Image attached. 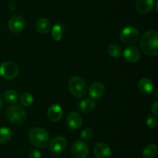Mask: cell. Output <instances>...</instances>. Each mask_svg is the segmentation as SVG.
<instances>
[{"mask_svg": "<svg viewBox=\"0 0 158 158\" xmlns=\"http://www.w3.org/2000/svg\"><path fill=\"white\" fill-rule=\"evenodd\" d=\"M157 147L154 143H150L143 150V158H154L157 156Z\"/></svg>", "mask_w": 158, "mask_h": 158, "instance_id": "obj_19", "label": "cell"}, {"mask_svg": "<svg viewBox=\"0 0 158 158\" xmlns=\"http://www.w3.org/2000/svg\"><path fill=\"white\" fill-rule=\"evenodd\" d=\"M20 102H21L23 106H29L33 102V96L30 93H24L20 97Z\"/></svg>", "mask_w": 158, "mask_h": 158, "instance_id": "obj_24", "label": "cell"}, {"mask_svg": "<svg viewBox=\"0 0 158 158\" xmlns=\"http://www.w3.org/2000/svg\"><path fill=\"white\" fill-rule=\"evenodd\" d=\"M67 125L71 129L76 130L80 129L83 124V119L82 116L77 112H72L69 113L66 118Z\"/></svg>", "mask_w": 158, "mask_h": 158, "instance_id": "obj_12", "label": "cell"}, {"mask_svg": "<svg viewBox=\"0 0 158 158\" xmlns=\"http://www.w3.org/2000/svg\"><path fill=\"white\" fill-rule=\"evenodd\" d=\"M6 116L12 123L21 124L26 121V112L20 105H13L7 109Z\"/></svg>", "mask_w": 158, "mask_h": 158, "instance_id": "obj_4", "label": "cell"}, {"mask_svg": "<svg viewBox=\"0 0 158 158\" xmlns=\"http://www.w3.org/2000/svg\"><path fill=\"white\" fill-rule=\"evenodd\" d=\"M71 153L75 158H86L89 153L87 143L83 140H77L73 143Z\"/></svg>", "mask_w": 158, "mask_h": 158, "instance_id": "obj_7", "label": "cell"}, {"mask_svg": "<svg viewBox=\"0 0 158 158\" xmlns=\"http://www.w3.org/2000/svg\"><path fill=\"white\" fill-rule=\"evenodd\" d=\"M123 57L130 63H136L141 58V54L136 46H127L123 51Z\"/></svg>", "mask_w": 158, "mask_h": 158, "instance_id": "obj_10", "label": "cell"}, {"mask_svg": "<svg viewBox=\"0 0 158 158\" xmlns=\"http://www.w3.org/2000/svg\"><path fill=\"white\" fill-rule=\"evenodd\" d=\"M12 136V132L8 127H1L0 128V144L7 143Z\"/></svg>", "mask_w": 158, "mask_h": 158, "instance_id": "obj_21", "label": "cell"}, {"mask_svg": "<svg viewBox=\"0 0 158 158\" xmlns=\"http://www.w3.org/2000/svg\"><path fill=\"white\" fill-rule=\"evenodd\" d=\"M63 116V108L57 104H52L47 110V116L52 122H58Z\"/></svg>", "mask_w": 158, "mask_h": 158, "instance_id": "obj_13", "label": "cell"}, {"mask_svg": "<svg viewBox=\"0 0 158 158\" xmlns=\"http://www.w3.org/2000/svg\"><path fill=\"white\" fill-rule=\"evenodd\" d=\"M154 6V0H137L136 2V9L141 14H148L151 12Z\"/></svg>", "mask_w": 158, "mask_h": 158, "instance_id": "obj_15", "label": "cell"}, {"mask_svg": "<svg viewBox=\"0 0 158 158\" xmlns=\"http://www.w3.org/2000/svg\"><path fill=\"white\" fill-rule=\"evenodd\" d=\"M29 137L31 143L36 147L45 148L49 141V134L46 129L40 127H35L29 131Z\"/></svg>", "mask_w": 158, "mask_h": 158, "instance_id": "obj_2", "label": "cell"}, {"mask_svg": "<svg viewBox=\"0 0 158 158\" xmlns=\"http://www.w3.org/2000/svg\"><path fill=\"white\" fill-rule=\"evenodd\" d=\"M138 89L142 94L149 95L154 91V84L149 78H142L138 82Z\"/></svg>", "mask_w": 158, "mask_h": 158, "instance_id": "obj_16", "label": "cell"}, {"mask_svg": "<svg viewBox=\"0 0 158 158\" xmlns=\"http://www.w3.org/2000/svg\"><path fill=\"white\" fill-rule=\"evenodd\" d=\"M18 65L12 61L3 62L0 65V75L6 79H14L19 74Z\"/></svg>", "mask_w": 158, "mask_h": 158, "instance_id": "obj_6", "label": "cell"}, {"mask_svg": "<svg viewBox=\"0 0 158 158\" xmlns=\"http://www.w3.org/2000/svg\"><path fill=\"white\" fill-rule=\"evenodd\" d=\"M3 96H4V99L8 103L14 104L19 100V94L15 90H6L4 94H3Z\"/></svg>", "mask_w": 158, "mask_h": 158, "instance_id": "obj_20", "label": "cell"}, {"mask_svg": "<svg viewBox=\"0 0 158 158\" xmlns=\"http://www.w3.org/2000/svg\"><path fill=\"white\" fill-rule=\"evenodd\" d=\"M29 158H42V154L39 150L33 149L29 152Z\"/></svg>", "mask_w": 158, "mask_h": 158, "instance_id": "obj_27", "label": "cell"}, {"mask_svg": "<svg viewBox=\"0 0 158 158\" xmlns=\"http://www.w3.org/2000/svg\"><path fill=\"white\" fill-rule=\"evenodd\" d=\"M96 103L93 99H86L80 103V109L84 113H89L94 110Z\"/></svg>", "mask_w": 158, "mask_h": 158, "instance_id": "obj_18", "label": "cell"}, {"mask_svg": "<svg viewBox=\"0 0 158 158\" xmlns=\"http://www.w3.org/2000/svg\"><path fill=\"white\" fill-rule=\"evenodd\" d=\"M63 37V28L60 25H55L52 28V37L56 41H60Z\"/></svg>", "mask_w": 158, "mask_h": 158, "instance_id": "obj_23", "label": "cell"}, {"mask_svg": "<svg viewBox=\"0 0 158 158\" xmlns=\"http://www.w3.org/2000/svg\"><path fill=\"white\" fill-rule=\"evenodd\" d=\"M68 87L71 94L77 98L83 97L88 90L87 84L82 77L73 76L68 82Z\"/></svg>", "mask_w": 158, "mask_h": 158, "instance_id": "obj_3", "label": "cell"}, {"mask_svg": "<svg viewBox=\"0 0 158 158\" xmlns=\"http://www.w3.org/2000/svg\"><path fill=\"white\" fill-rule=\"evenodd\" d=\"M140 45L142 50L148 56L158 54V33L157 31L148 30L140 37Z\"/></svg>", "mask_w": 158, "mask_h": 158, "instance_id": "obj_1", "label": "cell"}, {"mask_svg": "<svg viewBox=\"0 0 158 158\" xmlns=\"http://www.w3.org/2000/svg\"><path fill=\"white\" fill-rule=\"evenodd\" d=\"M89 158H94V157H89Z\"/></svg>", "mask_w": 158, "mask_h": 158, "instance_id": "obj_30", "label": "cell"}, {"mask_svg": "<svg viewBox=\"0 0 158 158\" xmlns=\"http://www.w3.org/2000/svg\"><path fill=\"white\" fill-rule=\"evenodd\" d=\"M94 136V132L92 131V129L89 128L85 129L84 130L82 131V133H80V137L83 139V140H88V139H91Z\"/></svg>", "mask_w": 158, "mask_h": 158, "instance_id": "obj_26", "label": "cell"}, {"mask_svg": "<svg viewBox=\"0 0 158 158\" xmlns=\"http://www.w3.org/2000/svg\"><path fill=\"white\" fill-rule=\"evenodd\" d=\"M2 107V99H0V109H1Z\"/></svg>", "mask_w": 158, "mask_h": 158, "instance_id": "obj_29", "label": "cell"}, {"mask_svg": "<svg viewBox=\"0 0 158 158\" xmlns=\"http://www.w3.org/2000/svg\"><path fill=\"white\" fill-rule=\"evenodd\" d=\"M120 40L123 43L127 45L137 43L140 37V33L137 28L134 26H127L120 32Z\"/></svg>", "mask_w": 158, "mask_h": 158, "instance_id": "obj_5", "label": "cell"}, {"mask_svg": "<svg viewBox=\"0 0 158 158\" xmlns=\"http://www.w3.org/2000/svg\"><path fill=\"white\" fill-rule=\"evenodd\" d=\"M151 109H152L153 113L154 114V116H157L158 115V102L156 101L154 104H153L152 107H151Z\"/></svg>", "mask_w": 158, "mask_h": 158, "instance_id": "obj_28", "label": "cell"}, {"mask_svg": "<svg viewBox=\"0 0 158 158\" xmlns=\"http://www.w3.org/2000/svg\"><path fill=\"white\" fill-rule=\"evenodd\" d=\"M107 52L111 57H114V58H117V57H120V55H121V47L118 44L113 43V44H110L108 46Z\"/></svg>", "mask_w": 158, "mask_h": 158, "instance_id": "obj_22", "label": "cell"}, {"mask_svg": "<svg viewBox=\"0 0 158 158\" xmlns=\"http://www.w3.org/2000/svg\"><path fill=\"white\" fill-rule=\"evenodd\" d=\"M94 153L96 158H110L112 156L111 149L104 143H99L94 147Z\"/></svg>", "mask_w": 158, "mask_h": 158, "instance_id": "obj_11", "label": "cell"}, {"mask_svg": "<svg viewBox=\"0 0 158 158\" xmlns=\"http://www.w3.org/2000/svg\"><path fill=\"white\" fill-rule=\"evenodd\" d=\"M67 142L66 139L62 136H57L52 138V140L49 142V150L55 153H61L66 147Z\"/></svg>", "mask_w": 158, "mask_h": 158, "instance_id": "obj_9", "label": "cell"}, {"mask_svg": "<svg viewBox=\"0 0 158 158\" xmlns=\"http://www.w3.org/2000/svg\"><path fill=\"white\" fill-rule=\"evenodd\" d=\"M105 86L102 82L97 81L90 85L89 89V96L93 99H100L104 94Z\"/></svg>", "mask_w": 158, "mask_h": 158, "instance_id": "obj_14", "label": "cell"}, {"mask_svg": "<svg viewBox=\"0 0 158 158\" xmlns=\"http://www.w3.org/2000/svg\"><path fill=\"white\" fill-rule=\"evenodd\" d=\"M8 26L10 31L15 33H21L26 26V21L24 18L20 15H13L8 22Z\"/></svg>", "mask_w": 158, "mask_h": 158, "instance_id": "obj_8", "label": "cell"}, {"mask_svg": "<svg viewBox=\"0 0 158 158\" xmlns=\"http://www.w3.org/2000/svg\"><path fill=\"white\" fill-rule=\"evenodd\" d=\"M146 123L150 128L154 129L157 125V119L155 116H152V115H149L146 119Z\"/></svg>", "mask_w": 158, "mask_h": 158, "instance_id": "obj_25", "label": "cell"}, {"mask_svg": "<svg viewBox=\"0 0 158 158\" xmlns=\"http://www.w3.org/2000/svg\"><path fill=\"white\" fill-rule=\"evenodd\" d=\"M37 31L41 34H46L51 29V23L46 18H40L35 24Z\"/></svg>", "mask_w": 158, "mask_h": 158, "instance_id": "obj_17", "label": "cell"}]
</instances>
